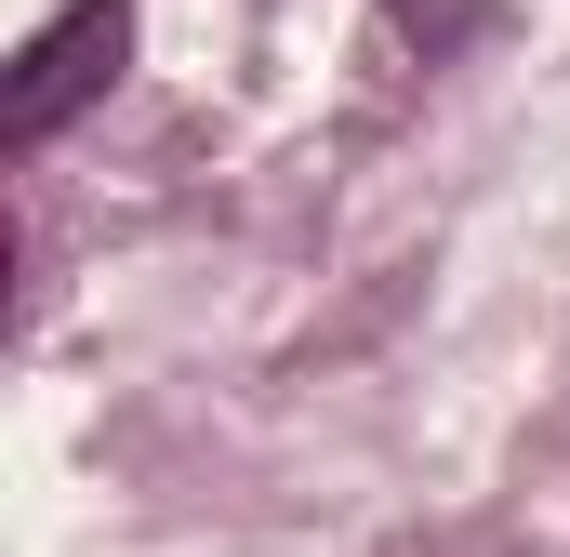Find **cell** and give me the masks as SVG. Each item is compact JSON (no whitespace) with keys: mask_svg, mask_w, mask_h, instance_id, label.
Segmentation results:
<instances>
[{"mask_svg":"<svg viewBox=\"0 0 570 557\" xmlns=\"http://www.w3.org/2000/svg\"><path fill=\"white\" fill-rule=\"evenodd\" d=\"M120 53H134V0H67V13L13 53V80H0V146H53L107 80H120Z\"/></svg>","mask_w":570,"mask_h":557,"instance_id":"6da1fadb","label":"cell"}]
</instances>
